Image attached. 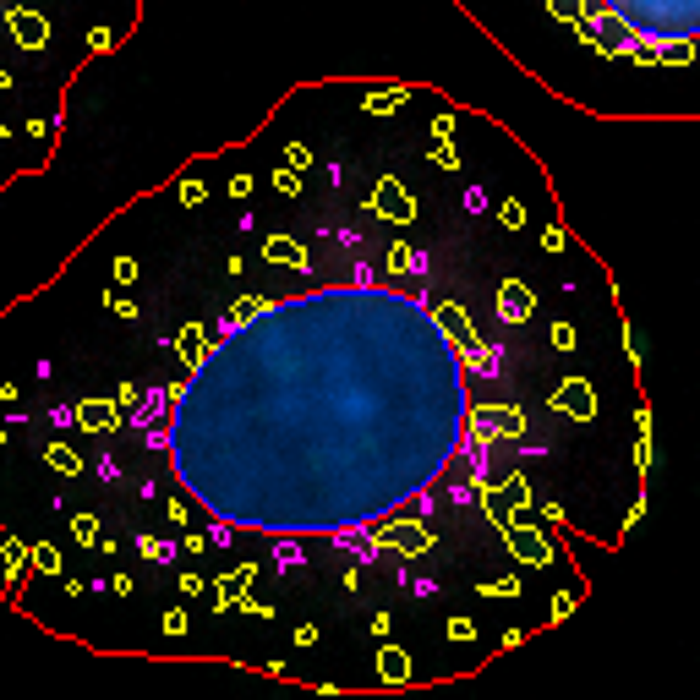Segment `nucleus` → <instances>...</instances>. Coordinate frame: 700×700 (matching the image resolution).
<instances>
[{
    "instance_id": "7ed1b4c3",
    "label": "nucleus",
    "mask_w": 700,
    "mask_h": 700,
    "mask_svg": "<svg viewBox=\"0 0 700 700\" xmlns=\"http://www.w3.org/2000/svg\"><path fill=\"white\" fill-rule=\"evenodd\" d=\"M378 542H389V547H400V553H427V547H433V536L422 531V525H405V520H394V525H383L378 531Z\"/></svg>"
},
{
    "instance_id": "9b49d317",
    "label": "nucleus",
    "mask_w": 700,
    "mask_h": 700,
    "mask_svg": "<svg viewBox=\"0 0 700 700\" xmlns=\"http://www.w3.org/2000/svg\"><path fill=\"white\" fill-rule=\"evenodd\" d=\"M252 318H263V301H258V296H241L236 307H230L225 329H241V323H252Z\"/></svg>"
},
{
    "instance_id": "f8f14e48",
    "label": "nucleus",
    "mask_w": 700,
    "mask_h": 700,
    "mask_svg": "<svg viewBox=\"0 0 700 700\" xmlns=\"http://www.w3.org/2000/svg\"><path fill=\"white\" fill-rule=\"evenodd\" d=\"M50 465H55L61 476H77V471H83V460H77V454L66 449V443H55V449H50Z\"/></svg>"
},
{
    "instance_id": "39448f33",
    "label": "nucleus",
    "mask_w": 700,
    "mask_h": 700,
    "mask_svg": "<svg viewBox=\"0 0 700 700\" xmlns=\"http://www.w3.org/2000/svg\"><path fill=\"white\" fill-rule=\"evenodd\" d=\"M11 33H17L22 50H39V44L50 39V22H44L39 11H11Z\"/></svg>"
},
{
    "instance_id": "0eeeda50",
    "label": "nucleus",
    "mask_w": 700,
    "mask_h": 700,
    "mask_svg": "<svg viewBox=\"0 0 700 700\" xmlns=\"http://www.w3.org/2000/svg\"><path fill=\"white\" fill-rule=\"evenodd\" d=\"M263 258H274V263H290V268H307V252H301L290 236H268V241H263Z\"/></svg>"
},
{
    "instance_id": "412c9836",
    "label": "nucleus",
    "mask_w": 700,
    "mask_h": 700,
    "mask_svg": "<svg viewBox=\"0 0 700 700\" xmlns=\"http://www.w3.org/2000/svg\"><path fill=\"white\" fill-rule=\"evenodd\" d=\"M504 225H525V208L520 203H504Z\"/></svg>"
},
{
    "instance_id": "4be33fe9",
    "label": "nucleus",
    "mask_w": 700,
    "mask_h": 700,
    "mask_svg": "<svg viewBox=\"0 0 700 700\" xmlns=\"http://www.w3.org/2000/svg\"><path fill=\"white\" fill-rule=\"evenodd\" d=\"M165 635H186V618L181 613H165Z\"/></svg>"
},
{
    "instance_id": "f257e3e1",
    "label": "nucleus",
    "mask_w": 700,
    "mask_h": 700,
    "mask_svg": "<svg viewBox=\"0 0 700 700\" xmlns=\"http://www.w3.org/2000/svg\"><path fill=\"white\" fill-rule=\"evenodd\" d=\"M602 55L690 61L700 50V0H547Z\"/></svg>"
},
{
    "instance_id": "aec40b11",
    "label": "nucleus",
    "mask_w": 700,
    "mask_h": 700,
    "mask_svg": "<svg viewBox=\"0 0 700 700\" xmlns=\"http://www.w3.org/2000/svg\"><path fill=\"white\" fill-rule=\"evenodd\" d=\"M115 279H121V285H132V279H137V263H132V258H115Z\"/></svg>"
},
{
    "instance_id": "b1692460",
    "label": "nucleus",
    "mask_w": 700,
    "mask_h": 700,
    "mask_svg": "<svg viewBox=\"0 0 700 700\" xmlns=\"http://www.w3.org/2000/svg\"><path fill=\"white\" fill-rule=\"evenodd\" d=\"M0 88H6V72H0Z\"/></svg>"
},
{
    "instance_id": "20e7f679",
    "label": "nucleus",
    "mask_w": 700,
    "mask_h": 700,
    "mask_svg": "<svg viewBox=\"0 0 700 700\" xmlns=\"http://www.w3.org/2000/svg\"><path fill=\"white\" fill-rule=\"evenodd\" d=\"M438 334H443V340H449L454 350H465V345H471V318H465V307L443 301V307H438Z\"/></svg>"
},
{
    "instance_id": "f3484780",
    "label": "nucleus",
    "mask_w": 700,
    "mask_h": 700,
    "mask_svg": "<svg viewBox=\"0 0 700 700\" xmlns=\"http://www.w3.org/2000/svg\"><path fill=\"white\" fill-rule=\"evenodd\" d=\"M389 268H394V274H405V268H416V258H411L405 247H394V252H389Z\"/></svg>"
},
{
    "instance_id": "a211bd4d",
    "label": "nucleus",
    "mask_w": 700,
    "mask_h": 700,
    "mask_svg": "<svg viewBox=\"0 0 700 700\" xmlns=\"http://www.w3.org/2000/svg\"><path fill=\"white\" fill-rule=\"evenodd\" d=\"M274 186H279V192H301V175H296V170H279Z\"/></svg>"
},
{
    "instance_id": "f03ea898",
    "label": "nucleus",
    "mask_w": 700,
    "mask_h": 700,
    "mask_svg": "<svg viewBox=\"0 0 700 700\" xmlns=\"http://www.w3.org/2000/svg\"><path fill=\"white\" fill-rule=\"evenodd\" d=\"M372 208H378L383 219H394V225H411V219H416V203L405 197L400 181H378V192H372Z\"/></svg>"
},
{
    "instance_id": "6ab92c4d",
    "label": "nucleus",
    "mask_w": 700,
    "mask_h": 700,
    "mask_svg": "<svg viewBox=\"0 0 700 700\" xmlns=\"http://www.w3.org/2000/svg\"><path fill=\"white\" fill-rule=\"evenodd\" d=\"M181 203L197 208V203H203V186H197V181H181Z\"/></svg>"
},
{
    "instance_id": "9d476101",
    "label": "nucleus",
    "mask_w": 700,
    "mask_h": 700,
    "mask_svg": "<svg viewBox=\"0 0 700 700\" xmlns=\"http://www.w3.org/2000/svg\"><path fill=\"white\" fill-rule=\"evenodd\" d=\"M498 312H504L509 323H520L525 312H531V290H525V285H504V296H498Z\"/></svg>"
},
{
    "instance_id": "423d86ee",
    "label": "nucleus",
    "mask_w": 700,
    "mask_h": 700,
    "mask_svg": "<svg viewBox=\"0 0 700 700\" xmlns=\"http://www.w3.org/2000/svg\"><path fill=\"white\" fill-rule=\"evenodd\" d=\"M77 422H83L88 433H110V427L121 422V416H115V405H110V400H83V405H77Z\"/></svg>"
},
{
    "instance_id": "ddd939ff",
    "label": "nucleus",
    "mask_w": 700,
    "mask_h": 700,
    "mask_svg": "<svg viewBox=\"0 0 700 700\" xmlns=\"http://www.w3.org/2000/svg\"><path fill=\"white\" fill-rule=\"evenodd\" d=\"M0 558H6V569H11V586H17V564H22V542H17V536H0Z\"/></svg>"
},
{
    "instance_id": "2eb2a0df",
    "label": "nucleus",
    "mask_w": 700,
    "mask_h": 700,
    "mask_svg": "<svg viewBox=\"0 0 700 700\" xmlns=\"http://www.w3.org/2000/svg\"><path fill=\"white\" fill-rule=\"evenodd\" d=\"M247 580H252V564H241V569H236V575H230V580H225V586H219V608H225V602H230V597H236V591H241V586H247Z\"/></svg>"
},
{
    "instance_id": "5701e85b",
    "label": "nucleus",
    "mask_w": 700,
    "mask_h": 700,
    "mask_svg": "<svg viewBox=\"0 0 700 700\" xmlns=\"http://www.w3.org/2000/svg\"><path fill=\"white\" fill-rule=\"evenodd\" d=\"M0 143H6V126H0Z\"/></svg>"
},
{
    "instance_id": "dca6fc26",
    "label": "nucleus",
    "mask_w": 700,
    "mask_h": 700,
    "mask_svg": "<svg viewBox=\"0 0 700 700\" xmlns=\"http://www.w3.org/2000/svg\"><path fill=\"white\" fill-rule=\"evenodd\" d=\"M72 531H77V542H93V536H99V525H93V515H77Z\"/></svg>"
},
{
    "instance_id": "4468645a",
    "label": "nucleus",
    "mask_w": 700,
    "mask_h": 700,
    "mask_svg": "<svg viewBox=\"0 0 700 700\" xmlns=\"http://www.w3.org/2000/svg\"><path fill=\"white\" fill-rule=\"evenodd\" d=\"M33 569H44V575H55V569H61V553H55L50 542H39V547H33Z\"/></svg>"
},
{
    "instance_id": "1a4fd4ad",
    "label": "nucleus",
    "mask_w": 700,
    "mask_h": 700,
    "mask_svg": "<svg viewBox=\"0 0 700 700\" xmlns=\"http://www.w3.org/2000/svg\"><path fill=\"white\" fill-rule=\"evenodd\" d=\"M175 350H181V356H186V361H192V367H197V361L208 356V334L197 329V323H186V329L175 334Z\"/></svg>"
},
{
    "instance_id": "6e6552de",
    "label": "nucleus",
    "mask_w": 700,
    "mask_h": 700,
    "mask_svg": "<svg viewBox=\"0 0 700 700\" xmlns=\"http://www.w3.org/2000/svg\"><path fill=\"white\" fill-rule=\"evenodd\" d=\"M378 673H383L389 684H405V679H411V662H405V651H400V646H383V651H378Z\"/></svg>"
}]
</instances>
